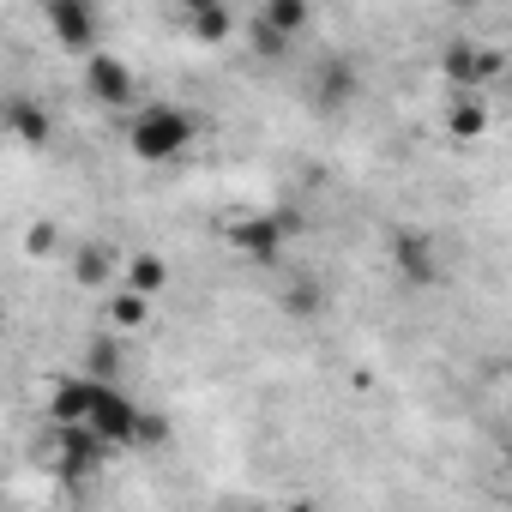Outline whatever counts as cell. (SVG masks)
I'll return each mask as SVG.
<instances>
[{"instance_id":"obj_1","label":"cell","mask_w":512,"mask_h":512,"mask_svg":"<svg viewBox=\"0 0 512 512\" xmlns=\"http://www.w3.org/2000/svg\"><path fill=\"white\" fill-rule=\"evenodd\" d=\"M193 115L187 109H175V103H145V109H133L127 115V151L139 157V163H175L187 145H193Z\"/></svg>"},{"instance_id":"obj_2","label":"cell","mask_w":512,"mask_h":512,"mask_svg":"<svg viewBox=\"0 0 512 512\" xmlns=\"http://www.w3.org/2000/svg\"><path fill=\"white\" fill-rule=\"evenodd\" d=\"M290 229H296V217H290V211H260V217H241V223H229L223 235H229V247H241V253H247V260L278 266V253H284Z\"/></svg>"},{"instance_id":"obj_3","label":"cell","mask_w":512,"mask_h":512,"mask_svg":"<svg viewBox=\"0 0 512 512\" xmlns=\"http://www.w3.org/2000/svg\"><path fill=\"white\" fill-rule=\"evenodd\" d=\"M500 49H482V43H452L446 55H440V73L458 85V91H470V85H488V79H500Z\"/></svg>"},{"instance_id":"obj_4","label":"cell","mask_w":512,"mask_h":512,"mask_svg":"<svg viewBox=\"0 0 512 512\" xmlns=\"http://www.w3.org/2000/svg\"><path fill=\"white\" fill-rule=\"evenodd\" d=\"M85 91L103 109H127L133 103V67L121 55H85Z\"/></svg>"},{"instance_id":"obj_5","label":"cell","mask_w":512,"mask_h":512,"mask_svg":"<svg viewBox=\"0 0 512 512\" xmlns=\"http://www.w3.org/2000/svg\"><path fill=\"white\" fill-rule=\"evenodd\" d=\"M133 422H139V404L127 392H115V386H103L97 404H91V416H85V428H97L109 446H133Z\"/></svg>"},{"instance_id":"obj_6","label":"cell","mask_w":512,"mask_h":512,"mask_svg":"<svg viewBox=\"0 0 512 512\" xmlns=\"http://www.w3.org/2000/svg\"><path fill=\"white\" fill-rule=\"evenodd\" d=\"M392 266L404 284H434L440 278V253H434V235H416V229H398L392 235Z\"/></svg>"},{"instance_id":"obj_7","label":"cell","mask_w":512,"mask_h":512,"mask_svg":"<svg viewBox=\"0 0 512 512\" xmlns=\"http://www.w3.org/2000/svg\"><path fill=\"white\" fill-rule=\"evenodd\" d=\"M49 31L61 49H91L97 43V13H91V0H49Z\"/></svg>"},{"instance_id":"obj_8","label":"cell","mask_w":512,"mask_h":512,"mask_svg":"<svg viewBox=\"0 0 512 512\" xmlns=\"http://www.w3.org/2000/svg\"><path fill=\"white\" fill-rule=\"evenodd\" d=\"M109 452H115V446H109L97 428H85V422H67V428H61V470H67V476H91V470H103Z\"/></svg>"},{"instance_id":"obj_9","label":"cell","mask_w":512,"mask_h":512,"mask_svg":"<svg viewBox=\"0 0 512 512\" xmlns=\"http://www.w3.org/2000/svg\"><path fill=\"white\" fill-rule=\"evenodd\" d=\"M103 386H109V380H97V374H73V380H61V386H55V398H49V422H55V428L85 422Z\"/></svg>"},{"instance_id":"obj_10","label":"cell","mask_w":512,"mask_h":512,"mask_svg":"<svg viewBox=\"0 0 512 512\" xmlns=\"http://www.w3.org/2000/svg\"><path fill=\"white\" fill-rule=\"evenodd\" d=\"M0 121H7V133H13L19 145H49V139H55V115H49L43 103H31V97L7 103V109H0Z\"/></svg>"},{"instance_id":"obj_11","label":"cell","mask_w":512,"mask_h":512,"mask_svg":"<svg viewBox=\"0 0 512 512\" xmlns=\"http://www.w3.org/2000/svg\"><path fill=\"white\" fill-rule=\"evenodd\" d=\"M356 97V67L350 61H326L320 73H314V103L320 109H344Z\"/></svg>"},{"instance_id":"obj_12","label":"cell","mask_w":512,"mask_h":512,"mask_svg":"<svg viewBox=\"0 0 512 512\" xmlns=\"http://www.w3.org/2000/svg\"><path fill=\"white\" fill-rule=\"evenodd\" d=\"M308 19H314L308 0H260V25H272L278 37H302Z\"/></svg>"},{"instance_id":"obj_13","label":"cell","mask_w":512,"mask_h":512,"mask_svg":"<svg viewBox=\"0 0 512 512\" xmlns=\"http://www.w3.org/2000/svg\"><path fill=\"white\" fill-rule=\"evenodd\" d=\"M121 272H127V290H139V296H163V290H169V266H163V253H133Z\"/></svg>"},{"instance_id":"obj_14","label":"cell","mask_w":512,"mask_h":512,"mask_svg":"<svg viewBox=\"0 0 512 512\" xmlns=\"http://www.w3.org/2000/svg\"><path fill=\"white\" fill-rule=\"evenodd\" d=\"M187 37L193 43H223V37H235V13L223 7V0H211V7L187 13Z\"/></svg>"},{"instance_id":"obj_15","label":"cell","mask_w":512,"mask_h":512,"mask_svg":"<svg viewBox=\"0 0 512 512\" xmlns=\"http://www.w3.org/2000/svg\"><path fill=\"white\" fill-rule=\"evenodd\" d=\"M109 272H115V260H109V253H103V247H79V253H73V278H79L85 290H97V284H109Z\"/></svg>"},{"instance_id":"obj_16","label":"cell","mask_w":512,"mask_h":512,"mask_svg":"<svg viewBox=\"0 0 512 512\" xmlns=\"http://www.w3.org/2000/svg\"><path fill=\"white\" fill-rule=\"evenodd\" d=\"M145 308H151V296H139V290H121V296L109 302V326L133 332V326H145Z\"/></svg>"},{"instance_id":"obj_17","label":"cell","mask_w":512,"mask_h":512,"mask_svg":"<svg viewBox=\"0 0 512 512\" xmlns=\"http://www.w3.org/2000/svg\"><path fill=\"white\" fill-rule=\"evenodd\" d=\"M446 127H452V139H476V133L488 127V109H482L476 97H464V103H458V109L446 115Z\"/></svg>"},{"instance_id":"obj_18","label":"cell","mask_w":512,"mask_h":512,"mask_svg":"<svg viewBox=\"0 0 512 512\" xmlns=\"http://www.w3.org/2000/svg\"><path fill=\"white\" fill-rule=\"evenodd\" d=\"M247 37H253V55H260V61H278V55L290 49V37H278V31H272V25H260V19L247 25Z\"/></svg>"},{"instance_id":"obj_19","label":"cell","mask_w":512,"mask_h":512,"mask_svg":"<svg viewBox=\"0 0 512 512\" xmlns=\"http://www.w3.org/2000/svg\"><path fill=\"white\" fill-rule=\"evenodd\" d=\"M163 440H169V422L151 416V410H139V422H133V446H163Z\"/></svg>"},{"instance_id":"obj_20","label":"cell","mask_w":512,"mask_h":512,"mask_svg":"<svg viewBox=\"0 0 512 512\" xmlns=\"http://www.w3.org/2000/svg\"><path fill=\"white\" fill-rule=\"evenodd\" d=\"M55 241H61V229H55V223H31V229H25V253H31V260L55 253Z\"/></svg>"},{"instance_id":"obj_21","label":"cell","mask_w":512,"mask_h":512,"mask_svg":"<svg viewBox=\"0 0 512 512\" xmlns=\"http://www.w3.org/2000/svg\"><path fill=\"white\" fill-rule=\"evenodd\" d=\"M320 302H326V296H320L314 284H302V290H290V296H284V308H290L296 320H302V314H320Z\"/></svg>"},{"instance_id":"obj_22","label":"cell","mask_w":512,"mask_h":512,"mask_svg":"<svg viewBox=\"0 0 512 512\" xmlns=\"http://www.w3.org/2000/svg\"><path fill=\"white\" fill-rule=\"evenodd\" d=\"M109 368H115V344H97V350H91V374L109 380Z\"/></svg>"},{"instance_id":"obj_23","label":"cell","mask_w":512,"mask_h":512,"mask_svg":"<svg viewBox=\"0 0 512 512\" xmlns=\"http://www.w3.org/2000/svg\"><path fill=\"white\" fill-rule=\"evenodd\" d=\"M199 7H211V0H181V19H187V13H199Z\"/></svg>"},{"instance_id":"obj_24","label":"cell","mask_w":512,"mask_h":512,"mask_svg":"<svg viewBox=\"0 0 512 512\" xmlns=\"http://www.w3.org/2000/svg\"><path fill=\"white\" fill-rule=\"evenodd\" d=\"M458 7H464V0H458Z\"/></svg>"}]
</instances>
